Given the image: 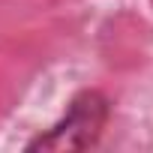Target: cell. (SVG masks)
Instances as JSON below:
<instances>
[{"mask_svg": "<svg viewBox=\"0 0 153 153\" xmlns=\"http://www.w3.org/2000/svg\"><path fill=\"white\" fill-rule=\"evenodd\" d=\"M108 120V102L102 93L87 90L81 96H75L66 117L54 123L45 135L33 138L27 150H84L93 147L102 126Z\"/></svg>", "mask_w": 153, "mask_h": 153, "instance_id": "cell-1", "label": "cell"}]
</instances>
